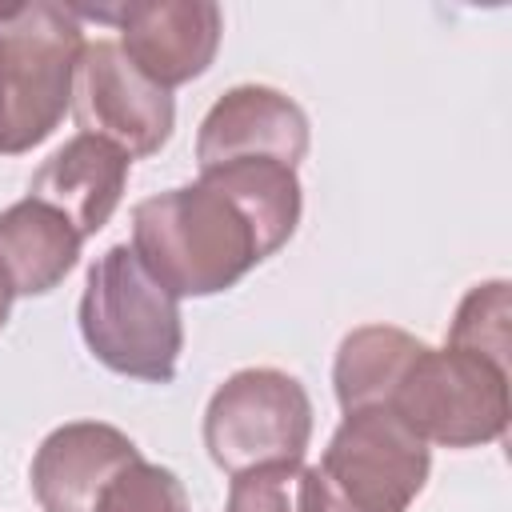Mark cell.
<instances>
[{
  "label": "cell",
  "mask_w": 512,
  "mask_h": 512,
  "mask_svg": "<svg viewBox=\"0 0 512 512\" xmlns=\"http://www.w3.org/2000/svg\"><path fill=\"white\" fill-rule=\"evenodd\" d=\"M128 248L176 300L216 296L272 256L256 220L208 176L140 200Z\"/></svg>",
  "instance_id": "6da1fadb"
},
{
  "label": "cell",
  "mask_w": 512,
  "mask_h": 512,
  "mask_svg": "<svg viewBox=\"0 0 512 512\" xmlns=\"http://www.w3.org/2000/svg\"><path fill=\"white\" fill-rule=\"evenodd\" d=\"M84 44L72 4H0V156L32 152L60 128Z\"/></svg>",
  "instance_id": "7a4b0ae2"
},
{
  "label": "cell",
  "mask_w": 512,
  "mask_h": 512,
  "mask_svg": "<svg viewBox=\"0 0 512 512\" xmlns=\"http://www.w3.org/2000/svg\"><path fill=\"white\" fill-rule=\"evenodd\" d=\"M80 336L108 372L140 384H172L184 352L180 300L136 260L128 244H112L88 268Z\"/></svg>",
  "instance_id": "3957f363"
},
{
  "label": "cell",
  "mask_w": 512,
  "mask_h": 512,
  "mask_svg": "<svg viewBox=\"0 0 512 512\" xmlns=\"http://www.w3.org/2000/svg\"><path fill=\"white\" fill-rule=\"evenodd\" d=\"M428 472V444L396 412H344L320 460L300 468V512H408Z\"/></svg>",
  "instance_id": "277c9868"
},
{
  "label": "cell",
  "mask_w": 512,
  "mask_h": 512,
  "mask_svg": "<svg viewBox=\"0 0 512 512\" xmlns=\"http://www.w3.org/2000/svg\"><path fill=\"white\" fill-rule=\"evenodd\" d=\"M388 412H396L424 444H492L508 428V368L452 344H424L400 376Z\"/></svg>",
  "instance_id": "5b68a950"
},
{
  "label": "cell",
  "mask_w": 512,
  "mask_h": 512,
  "mask_svg": "<svg viewBox=\"0 0 512 512\" xmlns=\"http://www.w3.org/2000/svg\"><path fill=\"white\" fill-rule=\"evenodd\" d=\"M312 440L308 388L280 368L232 372L204 408V448L228 476L264 464H300Z\"/></svg>",
  "instance_id": "8992f818"
},
{
  "label": "cell",
  "mask_w": 512,
  "mask_h": 512,
  "mask_svg": "<svg viewBox=\"0 0 512 512\" xmlns=\"http://www.w3.org/2000/svg\"><path fill=\"white\" fill-rule=\"evenodd\" d=\"M72 12L80 20L112 24L132 68L168 92L204 76L224 36V12L212 0H116L72 4Z\"/></svg>",
  "instance_id": "52a82bcc"
},
{
  "label": "cell",
  "mask_w": 512,
  "mask_h": 512,
  "mask_svg": "<svg viewBox=\"0 0 512 512\" xmlns=\"http://www.w3.org/2000/svg\"><path fill=\"white\" fill-rule=\"evenodd\" d=\"M72 116L80 132L144 160L168 144L176 128V100L168 88L140 76L116 40H88L72 80Z\"/></svg>",
  "instance_id": "ba28073f"
},
{
  "label": "cell",
  "mask_w": 512,
  "mask_h": 512,
  "mask_svg": "<svg viewBox=\"0 0 512 512\" xmlns=\"http://www.w3.org/2000/svg\"><path fill=\"white\" fill-rule=\"evenodd\" d=\"M308 116L304 108L272 84L228 88L200 120L196 168H220L232 160H280L296 168L308 156Z\"/></svg>",
  "instance_id": "9c48e42d"
},
{
  "label": "cell",
  "mask_w": 512,
  "mask_h": 512,
  "mask_svg": "<svg viewBox=\"0 0 512 512\" xmlns=\"http://www.w3.org/2000/svg\"><path fill=\"white\" fill-rule=\"evenodd\" d=\"M132 460H140V448L116 424L68 420L40 440L28 484L44 512H96L104 488Z\"/></svg>",
  "instance_id": "30bf717a"
},
{
  "label": "cell",
  "mask_w": 512,
  "mask_h": 512,
  "mask_svg": "<svg viewBox=\"0 0 512 512\" xmlns=\"http://www.w3.org/2000/svg\"><path fill=\"white\" fill-rule=\"evenodd\" d=\"M132 156L100 136H72L64 148H56L32 176L28 196L56 208L84 240L96 236L112 212L124 200Z\"/></svg>",
  "instance_id": "8fae6325"
},
{
  "label": "cell",
  "mask_w": 512,
  "mask_h": 512,
  "mask_svg": "<svg viewBox=\"0 0 512 512\" xmlns=\"http://www.w3.org/2000/svg\"><path fill=\"white\" fill-rule=\"evenodd\" d=\"M84 236L44 200H16L0 212V268L16 296H44L80 260Z\"/></svg>",
  "instance_id": "7c38bea8"
},
{
  "label": "cell",
  "mask_w": 512,
  "mask_h": 512,
  "mask_svg": "<svg viewBox=\"0 0 512 512\" xmlns=\"http://www.w3.org/2000/svg\"><path fill=\"white\" fill-rule=\"evenodd\" d=\"M420 348H424V340L396 324L352 328L340 340L336 360H332V388H336L340 412L388 408L400 376L408 372V364Z\"/></svg>",
  "instance_id": "4fadbf2b"
},
{
  "label": "cell",
  "mask_w": 512,
  "mask_h": 512,
  "mask_svg": "<svg viewBox=\"0 0 512 512\" xmlns=\"http://www.w3.org/2000/svg\"><path fill=\"white\" fill-rule=\"evenodd\" d=\"M512 300H508V280H484L472 284L464 292V300L456 304L452 328H448V344L488 356L496 364L508 368V348H512Z\"/></svg>",
  "instance_id": "5bb4252c"
},
{
  "label": "cell",
  "mask_w": 512,
  "mask_h": 512,
  "mask_svg": "<svg viewBox=\"0 0 512 512\" xmlns=\"http://www.w3.org/2000/svg\"><path fill=\"white\" fill-rule=\"evenodd\" d=\"M96 512H192L184 480L152 460H132L116 472V480L104 488Z\"/></svg>",
  "instance_id": "9a60e30c"
},
{
  "label": "cell",
  "mask_w": 512,
  "mask_h": 512,
  "mask_svg": "<svg viewBox=\"0 0 512 512\" xmlns=\"http://www.w3.org/2000/svg\"><path fill=\"white\" fill-rule=\"evenodd\" d=\"M300 468L304 464H264L236 472L224 512H300Z\"/></svg>",
  "instance_id": "2e32d148"
},
{
  "label": "cell",
  "mask_w": 512,
  "mask_h": 512,
  "mask_svg": "<svg viewBox=\"0 0 512 512\" xmlns=\"http://www.w3.org/2000/svg\"><path fill=\"white\" fill-rule=\"evenodd\" d=\"M12 300H16V292H12V284H8V276H4V268H0V328L8 324V312H12Z\"/></svg>",
  "instance_id": "e0dca14e"
}]
</instances>
